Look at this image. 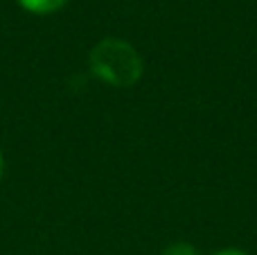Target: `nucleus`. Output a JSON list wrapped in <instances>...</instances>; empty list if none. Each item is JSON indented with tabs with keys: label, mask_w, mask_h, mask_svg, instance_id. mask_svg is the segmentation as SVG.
Here are the masks:
<instances>
[{
	"label": "nucleus",
	"mask_w": 257,
	"mask_h": 255,
	"mask_svg": "<svg viewBox=\"0 0 257 255\" xmlns=\"http://www.w3.org/2000/svg\"><path fill=\"white\" fill-rule=\"evenodd\" d=\"M88 68L97 79L115 88H128L138 84L145 72L142 57L128 41L106 36L93 45L88 54Z\"/></svg>",
	"instance_id": "1"
},
{
	"label": "nucleus",
	"mask_w": 257,
	"mask_h": 255,
	"mask_svg": "<svg viewBox=\"0 0 257 255\" xmlns=\"http://www.w3.org/2000/svg\"><path fill=\"white\" fill-rule=\"evenodd\" d=\"M214 255H248V253L241 251V248H223V251H217Z\"/></svg>",
	"instance_id": "4"
},
{
	"label": "nucleus",
	"mask_w": 257,
	"mask_h": 255,
	"mask_svg": "<svg viewBox=\"0 0 257 255\" xmlns=\"http://www.w3.org/2000/svg\"><path fill=\"white\" fill-rule=\"evenodd\" d=\"M68 0H18L25 12L34 14V16H48V14H54L59 9L66 7Z\"/></svg>",
	"instance_id": "2"
},
{
	"label": "nucleus",
	"mask_w": 257,
	"mask_h": 255,
	"mask_svg": "<svg viewBox=\"0 0 257 255\" xmlns=\"http://www.w3.org/2000/svg\"><path fill=\"white\" fill-rule=\"evenodd\" d=\"M163 255H199V251L187 242H176V244H169L163 251Z\"/></svg>",
	"instance_id": "3"
},
{
	"label": "nucleus",
	"mask_w": 257,
	"mask_h": 255,
	"mask_svg": "<svg viewBox=\"0 0 257 255\" xmlns=\"http://www.w3.org/2000/svg\"><path fill=\"white\" fill-rule=\"evenodd\" d=\"M3 174H5V156L0 152V181H3Z\"/></svg>",
	"instance_id": "5"
}]
</instances>
